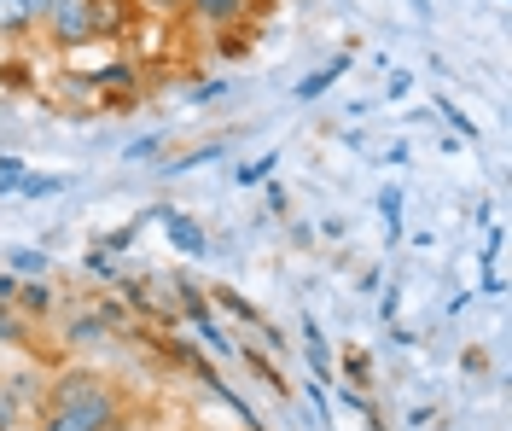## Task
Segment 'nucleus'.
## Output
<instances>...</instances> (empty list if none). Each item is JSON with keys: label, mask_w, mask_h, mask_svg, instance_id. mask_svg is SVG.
Returning a JSON list of instances; mask_svg holds the SVG:
<instances>
[{"label": "nucleus", "mask_w": 512, "mask_h": 431, "mask_svg": "<svg viewBox=\"0 0 512 431\" xmlns=\"http://www.w3.org/2000/svg\"><path fill=\"white\" fill-rule=\"evenodd\" d=\"M146 222H152V210H146V216H128L123 228L99 233V239H94V251H105V257H123L128 245H134V239H140V233H146Z\"/></svg>", "instance_id": "f8f14e48"}, {"label": "nucleus", "mask_w": 512, "mask_h": 431, "mask_svg": "<svg viewBox=\"0 0 512 431\" xmlns=\"http://www.w3.org/2000/svg\"><path fill=\"white\" fill-rule=\"evenodd\" d=\"M12 309H18V321H47V315H53V286H47V280H24L18 298H12Z\"/></svg>", "instance_id": "9d476101"}, {"label": "nucleus", "mask_w": 512, "mask_h": 431, "mask_svg": "<svg viewBox=\"0 0 512 431\" xmlns=\"http://www.w3.org/2000/svg\"><path fill=\"white\" fill-rule=\"evenodd\" d=\"M111 263H117V257H105V251H88V257H82V268L99 274V280H111Z\"/></svg>", "instance_id": "bb28decb"}, {"label": "nucleus", "mask_w": 512, "mask_h": 431, "mask_svg": "<svg viewBox=\"0 0 512 431\" xmlns=\"http://www.w3.org/2000/svg\"><path fill=\"white\" fill-rule=\"evenodd\" d=\"M117 327H123V309L117 303H94V309H82V315L64 321V344L70 350H88V344H105Z\"/></svg>", "instance_id": "20e7f679"}, {"label": "nucleus", "mask_w": 512, "mask_h": 431, "mask_svg": "<svg viewBox=\"0 0 512 431\" xmlns=\"http://www.w3.org/2000/svg\"><path fill=\"white\" fill-rule=\"evenodd\" d=\"M187 12L198 24H210V30H227V24H239L251 12V0H187Z\"/></svg>", "instance_id": "1a4fd4ad"}, {"label": "nucleus", "mask_w": 512, "mask_h": 431, "mask_svg": "<svg viewBox=\"0 0 512 431\" xmlns=\"http://www.w3.org/2000/svg\"><path fill=\"white\" fill-rule=\"evenodd\" d=\"M134 6H146V12H158V18H175V12H187V0H134Z\"/></svg>", "instance_id": "cd10ccee"}, {"label": "nucleus", "mask_w": 512, "mask_h": 431, "mask_svg": "<svg viewBox=\"0 0 512 431\" xmlns=\"http://www.w3.org/2000/svg\"><path fill=\"white\" fill-rule=\"evenodd\" d=\"M35 12H30V0H0V41H35Z\"/></svg>", "instance_id": "6e6552de"}, {"label": "nucleus", "mask_w": 512, "mask_h": 431, "mask_svg": "<svg viewBox=\"0 0 512 431\" xmlns=\"http://www.w3.org/2000/svg\"><path fill=\"white\" fill-rule=\"evenodd\" d=\"M0 344H24V321L12 303H0Z\"/></svg>", "instance_id": "b1692460"}, {"label": "nucleus", "mask_w": 512, "mask_h": 431, "mask_svg": "<svg viewBox=\"0 0 512 431\" xmlns=\"http://www.w3.org/2000/svg\"><path fill=\"white\" fill-rule=\"evenodd\" d=\"M227 146L216 140V146H198V152H187V158H175V164H163V175H187V169H204V164H216Z\"/></svg>", "instance_id": "412c9836"}, {"label": "nucleus", "mask_w": 512, "mask_h": 431, "mask_svg": "<svg viewBox=\"0 0 512 431\" xmlns=\"http://www.w3.org/2000/svg\"><path fill=\"white\" fill-rule=\"evenodd\" d=\"M59 193H70V175H24V181H18V193H12V199H59Z\"/></svg>", "instance_id": "ddd939ff"}, {"label": "nucleus", "mask_w": 512, "mask_h": 431, "mask_svg": "<svg viewBox=\"0 0 512 431\" xmlns=\"http://www.w3.org/2000/svg\"><path fill=\"white\" fill-rule=\"evenodd\" d=\"M47 391V373L41 367H18V373H0V431H18L24 420H35V402Z\"/></svg>", "instance_id": "7ed1b4c3"}, {"label": "nucleus", "mask_w": 512, "mask_h": 431, "mask_svg": "<svg viewBox=\"0 0 512 431\" xmlns=\"http://www.w3.org/2000/svg\"><path fill=\"white\" fill-rule=\"evenodd\" d=\"M175 315H187V321H210V298H204L192 280H175Z\"/></svg>", "instance_id": "f3484780"}, {"label": "nucleus", "mask_w": 512, "mask_h": 431, "mask_svg": "<svg viewBox=\"0 0 512 431\" xmlns=\"http://www.w3.org/2000/svg\"><path fill=\"white\" fill-rule=\"evenodd\" d=\"M82 82H88L94 94H111V111H128V94L140 88V65H134V59H105V65H94Z\"/></svg>", "instance_id": "423d86ee"}, {"label": "nucleus", "mask_w": 512, "mask_h": 431, "mask_svg": "<svg viewBox=\"0 0 512 431\" xmlns=\"http://www.w3.org/2000/svg\"><path fill=\"white\" fill-rule=\"evenodd\" d=\"M128 24H134V0H53L35 35L59 53H76V47L128 35Z\"/></svg>", "instance_id": "f03ea898"}, {"label": "nucleus", "mask_w": 512, "mask_h": 431, "mask_svg": "<svg viewBox=\"0 0 512 431\" xmlns=\"http://www.w3.org/2000/svg\"><path fill=\"white\" fill-rule=\"evenodd\" d=\"M408 94H414V76H408V70H396V76L384 82V100L396 105V100H408Z\"/></svg>", "instance_id": "a878e982"}, {"label": "nucleus", "mask_w": 512, "mask_h": 431, "mask_svg": "<svg viewBox=\"0 0 512 431\" xmlns=\"http://www.w3.org/2000/svg\"><path fill=\"white\" fill-rule=\"evenodd\" d=\"M222 309H227V315H239V321H251V327H262V315H256V303H245L239 292H222Z\"/></svg>", "instance_id": "393cba45"}, {"label": "nucleus", "mask_w": 512, "mask_h": 431, "mask_svg": "<svg viewBox=\"0 0 512 431\" xmlns=\"http://www.w3.org/2000/svg\"><path fill=\"white\" fill-rule=\"evenodd\" d=\"M152 222H163V233H169V245H175V257H210V233H204V222H192V216H181L175 204H152Z\"/></svg>", "instance_id": "39448f33"}, {"label": "nucleus", "mask_w": 512, "mask_h": 431, "mask_svg": "<svg viewBox=\"0 0 512 431\" xmlns=\"http://www.w3.org/2000/svg\"><path fill=\"white\" fill-rule=\"evenodd\" d=\"M24 175H30V164H24V152H0V199H12Z\"/></svg>", "instance_id": "6ab92c4d"}, {"label": "nucleus", "mask_w": 512, "mask_h": 431, "mask_svg": "<svg viewBox=\"0 0 512 431\" xmlns=\"http://www.w3.org/2000/svg\"><path fill=\"white\" fill-rule=\"evenodd\" d=\"M303 350H309L315 379L326 385V379H332V356H326V338H320V321H315V315H303Z\"/></svg>", "instance_id": "4468645a"}, {"label": "nucleus", "mask_w": 512, "mask_h": 431, "mask_svg": "<svg viewBox=\"0 0 512 431\" xmlns=\"http://www.w3.org/2000/svg\"><path fill=\"white\" fill-rule=\"evenodd\" d=\"M379 216H384V239L396 245V239H402V187H396V181L379 187Z\"/></svg>", "instance_id": "dca6fc26"}, {"label": "nucleus", "mask_w": 512, "mask_h": 431, "mask_svg": "<svg viewBox=\"0 0 512 431\" xmlns=\"http://www.w3.org/2000/svg\"><path fill=\"white\" fill-rule=\"evenodd\" d=\"M6 274H18V280H47V274H53V251H41V245L6 251Z\"/></svg>", "instance_id": "9b49d317"}, {"label": "nucleus", "mask_w": 512, "mask_h": 431, "mask_svg": "<svg viewBox=\"0 0 512 431\" xmlns=\"http://www.w3.org/2000/svg\"><path fill=\"white\" fill-rule=\"evenodd\" d=\"M350 53H332V59H326V65L320 70H309V76H303V82H297V105H315V100H326V94H332V82H344V76H350Z\"/></svg>", "instance_id": "0eeeda50"}, {"label": "nucleus", "mask_w": 512, "mask_h": 431, "mask_svg": "<svg viewBox=\"0 0 512 431\" xmlns=\"http://www.w3.org/2000/svg\"><path fill=\"white\" fill-rule=\"evenodd\" d=\"M483 292H489V298H501V292H507V280H501L495 268H483Z\"/></svg>", "instance_id": "c756f323"}, {"label": "nucleus", "mask_w": 512, "mask_h": 431, "mask_svg": "<svg viewBox=\"0 0 512 431\" xmlns=\"http://www.w3.org/2000/svg\"><path fill=\"white\" fill-rule=\"evenodd\" d=\"M227 88H233L227 76H210V82H192V94H187V100H192V105H210V100H222Z\"/></svg>", "instance_id": "5701e85b"}, {"label": "nucleus", "mask_w": 512, "mask_h": 431, "mask_svg": "<svg viewBox=\"0 0 512 431\" xmlns=\"http://www.w3.org/2000/svg\"><path fill=\"white\" fill-rule=\"evenodd\" d=\"M274 164H280V152H262V158H251V164L233 169V181H239V187H262V181L274 175Z\"/></svg>", "instance_id": "a211bd4d"}, {"label": "nucleus", "mask_w": 512, "mask_h": 431, "mask_svg": "<svg viewBox=\"0 0 512 431\" xmlns=\"http://www.w3.org/2000/svg\"><path fill=\"white\" fill-rule=\"evenodd\" d=\"M192 332H198V350H204V356H222V362H227V356L239 350V344L222 332V321H216V315H210V321H192Z\"/></svg>", "instance_id": "2eb2a0df"}, {"label": "nucleus", "mask_w": 512, "mask_h": 431, "mask_svg": "<svg viewBox=\"0 0 512 431\" xmlns=\"http://www.w3.org/2000/svg\"><path fill=\"white\" fill-rule=\"evenodd\" d=\"M344 367L355 373V385H367V356H361V350H350V356H344Z\"/></svg>", "instance_id": "c85d7f7f"}, {"label": "nucleus", "mask_w": 512, "mask_h": 431, "mask_svg": "<svg viewBox=\"0 0 512 431\" xmlns=\"http://www.w3.org/2000/svg\"><path fill=\"white\" fill-rule=\"evenodd\" d=\"M134 402L99 367H59L47 373V391L35 402V431H128Z\"/></svg>", "instance_id": "f257e3e1"}, {"label": "nucleus", "mask_w": 512, "mask_h": 431, "mask_svg": "<svg viewBox=\"0 0 512 431\" xmlns=\"http://www.w3.org/2000/svg\"><path fill=\"white\" fill-rule=\"evenodd\" d=\"M158 152H163V134H140L123 152V164H158Z\"/></svg>", "instance_id": "4be33fe9"}, {"label": "nucleus", "mask_w": 512, "mask_h": 431, "mask_svg": "<svg viewBox=\"0 0 512 431\" xmlns=\"http://www.w3.org/2000/svg\"><path fill=\"white\" fill-rule=\"evenodd\" d=\"M47 6H53V0H30V12H35V24H41V18H47Z\"/></svg>", "instance_id": "7c9ffc66"}, {"label": "nucleus", "mask_w": 512, "mask_h": 431, "mask_svg": "<svg viewBox=\"0 0 512 431\" xmlns=\"http://www.w3.org/2000/svg\"><path fill=\"white\" fill-rule=\"evenodd\" d=\"M437 111H443V123L454 129V140H460V146H466V140H478V123H472V117H466L454 100H437Z\"/></svg>", "instance_id": "aec40b11"}]
</instances>
